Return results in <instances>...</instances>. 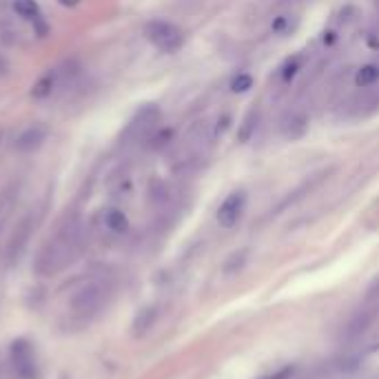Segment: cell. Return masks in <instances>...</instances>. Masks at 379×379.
<instances>
[{
    "mask_svg": "<svg viewBox=\"0 0 379 379\" xmlns=\"http://www.w3.org/2000/svg\"><path fill=\"white\" fill-rule=\"evenodd\" d=\"M80 253V233L78 227H65L53 240L47 244V248L40 255V269L45 273H53L65 269L67 264H72Z\"/></svg>",
    "mask_w": 379,
    "mask_h": 379,
    "instance_id": "6da1fadb",
    "label": "cell"
},
{
    "mask_svg": "<svg viewBox=\"0 0 379 379\" xmlns=\"http://www.w3.org/2000/svg\"><path fill=\"white\" fill-rule=\"evenodd\" d=\"M100 224L102 229L111 235H124L129 231V220L120 208H105L100 211Z\"/></svg>",
    "mask_w": 379,
    "mask_h": 379,
    "instance_id": "ba28073f",
    "label": "cell"
},
{
    "mask_svg": "<svg viewBox=\"0 0 379 379\" xmlns=\"http://www.w3.org/2000/svg\"><path fill=\"white\" fill-rule=\"evenodd\" d=\"M55 82H58V72H47L42 74L36 84L32 87V98L34 100H45V98H49L55 89Z\"/></svg>",
    "mask_w": 379,
    "mask_h": 379,
    "instance_id": "30bf717a",
    "label": "cell"
},
{
    "mask_svg": "<svg viewBox=\"0 0 379 379\" xmlns=\"http://www.w3.org/2000/svg\"><path fill=\"white\" fill-rule=\"evenodd\" d=\"M145 38L162 53H175L185 45V34L178 25L168 20H151L145 27Z\"/></svg>",
    "mask_w": 379,
    "mask_h": 379,
    "instance_id": "7a4b0ae2",
    "label": "cell"
},
{
    "mask_svg": "<svg viewBox=\"0 0 379 379\" xmlns=\"http://www.w3.org/2000/svg\"><path fill=\"white\" fill-rule=\"evenodd\" d=\"M291 375H293V368H279V371L269 373V375H264L260 379H291Z\"/></svg>",
    "mask_w": 379,
    "mask_h": 379,
    "instance_id": "2e32d148",
    "label": "cell"
},
{
    "mask_svg": "<svg viewBox=\"0 0 379 379\" xmlns=\"http://www.w3.org/2000/svg\"><path fill=\"white\" fill-rule=\"evenodd\" d=\"M160 122V109L156 105H145L142 109L138 111V114L131 118L129 126H126L124 135H129L133 140H140V138H149L156 129V124Z\"/></svg>",
    "mask_w": 379,
    "mask_h": 379,
    "instance_id": "5b68a950",
    "label": "cell"
},
{
    "mask_svg": "<svg viewBox=\"0 0 379 379\" xmlns=\"http://www.w3.org/2000/svg\"><path fill=\"white\" fill-rule=\"evenodd\" d=\"M102 293H105V288L100 284H95V282L84 284L82 288L76 291L72 304H74V308L78 313H91L102 304Z\"/></svg>",
    "mask_w": 379,
    "mask_h": 379,
    "instance_id": "8992f818",
    "label": "cell"
},
{
    "mask_svg": "<svg viewBox=\"0 0 379 379\" xmlns=\"http://www.w3.org/2000/svg\"><path fill=\"white\" fill-rule=\"evenodd\" d=\"M253 84H255V78H253L251 74H237L231 80V91L233 93H246L253 89Z\"/></svg>",
    "mask_w": 379,
    "mask_h": 379,
    "instance_id": "5bb4252c",
    "label": "cell"
},
{
    "mask_svg": "<svg viewBox=\"0 0 379 379\" xmlns=\"http://www.w3.org/2000/svg\"><path fill=\"white\" fill-rule=\"evenodd\" d=\"M293 27H295V22L291 25L288 16H279V18L273 22V32H277V34H286L288 29H293Z\"/></svg>",
    "mask_w": 379,
    "mask_h": 379,
    "instance_id": "9a60e30c",
    "label": "cell"
},
{
    "mask_svg": "<svg viewBox=\"0 0 379 379\" xmlns=\"http://www.w3.org/2000/svg\"><path fill=\"white\" fill-rule=\"evenodd\" d=\"M11 364L20 379H38V364L34 348L27 340H16L11 344Z\"/></svg>",
    "mask_w": 379,
    "mask_h": 379,
    "instance_id": "3957f363",
    "label": "cell"
},
{
    "mask_svg": "<svg viewBox=\"0 0 379 379\" xmlns=\"http://www.w3.org/2000/svg\"><path fill=\"white\" fill-rule=\"evenodd\" d=\"M375 82H379V67L377 65H366L355 74V84L359 89H368Z\"/></svg>",
    "mask_w": 379,
    "mask_h": 379,
    "instance_id": "7c38bea8",
    "label": "cell"
},
{
    "mask_svg": "<svg viewBox=\"0 0 379 379\" xmlns=\"http://www.w3.org/2000/svg\"><path fill=\"white\" fill-rule=\"evenodd\" d=\"M58 3L65 5V7H76V5L80 3V0H58Z\"/></svg>",
    "mask_w": 379,
    "mask_h": 379,
    "instance_id": "e0dca14e",
    "label": "cell"
},
{
    "mask_svg": "<svg viewBox=\"0 0 379 379\" xmlns=\"http://www.w3.org/2000/svg\"><path fill=\"white\" fill-rule=\"evenodd\" d=\"M244 208H246V193L244 191H233L218 206L215 220H218V224L222 229H233L235 224L242 220Z\"/></svg>",
    "mask_w": 379,
    "mask_h": 379,
    "instance_id": "277c9868",
    "label": "cell"
},
{
    "mask_svg": "<svg viewBox=\"0 0 379 379\" xmlns=\"http://www.w3.org/2000/svg\"><path fill=\"white\" fill-rule=\"evenodd\" d=\"M258 120H260V111L258 109H251L242 126H240V133H237V138H240V142H248V140L253 138V133H255L258 129Z\"/></svg>",
    "mask_w": 379,
    "mask_h": 379,
    "instance_id": "4fadbf2b",
    "label": "cell"
},
{
    "mask_svg": "<svg viewBox=\"0 0 379 379\" xmlns=\"http://www.w3.org/2000/svg\"><path fill=\"white\" fill-rule=\"evenodd\" d=\"M13 11L18 13L20 18L29 20V22H40L42 13L36 0H13Z\"/></svg>",
    "mask_w": 379,
    "mask_h": 379,
    "instance_id": "8fae6325",
    "label": "cell"
},
{
    "mask_svg": "<svg viewBox=\"0 0 379 379\" xmlns=\"http://www.w3.org/2000/svg\"><path fill=\"white\" fill-rule=\"evenodd\" d=\"M308 131V116L302 109H291L279 120V133L286 140H300Z\"/></svg>",
    "mask_w": 379,
    "mask_h": 379,
    "instance_id": "52a82bcc",
    "label": "cell"
},
{
    "mask_svg": "<svg viewBox=\"0 0 379 379\" xmlns=\"http://www.w3.org/2000/svg\"><path fill=\"white\" fill-rule=\"evenodd\" d=\"M45 138H47V129H45V126L34 124V126L25 129V131L18 135L16 149H18V151H34V149H38L42 142H45Z\"/></svg>",
    "mask_w": 379,
    "mask_h": 379,
    "instance_id": "9c48e42d",
    "label": "cell"
}]
</instances>
